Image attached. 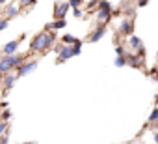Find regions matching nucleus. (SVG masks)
Listing matches in <instances>:
<instances>
[{"mask_svg":"<svg viewBox=\"0 0 158 144\" xmlns=\"http://www.w3.org/2000/svg\"><path fill=\"white\" fill-rule=\"evenodd\" d=\"M69 8H71L69 2H56V6H54V19H65Z\"/></svg>","mask_w":158,"mask_h":144,"instance_id":"39448f33","label":"nucleus"},{"mask_svg":"<svg viewBox=\"0 0 158 144\" xmlns=\"http://www.w3.org/2000/svg\"><path fill=\"white\" fill-rule=\"evenodd\" d=\"M127 64L132 65V67H141V60H139L138 54H128L127 56Z\"/></svg>","mask_w":158,"mask_h":144,"instance_id":"9b49d317","label":"nucleus"},{"mask_svg":"<svg viewBox=\"0 0 158 144\" xmlns=\"http://www.w3.org/2000/svg\"><path fill=\"white\" fill-rule=\"evenodd\" d=\"M0 118H2V112H0Z\"/></svg>","mask_w":158,"mask_h":144,"instance_id":"c756f323","label":"nucleus"},{"mask_svg":"<svg viewBox=\"0 0 158 144\" xmlns=\"http://www.w3.org/2000/svg\"><path fill=\"white\" fill-rule=\"evenodd\" d=\"M128 45H130L134 51H138V52H141V54H143V49H141V39H139V38H136V36H130V41H128Z\"/></svg>","mask_w":158,"mask_h":144,"instance_id":"9d476101","label":"nucleus"},{"mask_svg":"<svg viewBox=\"0 0 158 144\" xmlns=\"http://www.w3.org/2000/svg\"><path fill=\"white\" fill-rule=\"evenodd\" d=\"M17 49H19V41H10L2 47V52L4 54H13V52H17Z\"/></svg>","mask_w":158,"mask_h":144,"instance_id":"6e6552de","label":"nucleus"},{"mask_svg":"<svg viewBox=\"0 0 158 144\" xmlns=\"http://www.w3.org/2000/svg\"><path fill=\"white\" fill-rule=\"evenodd\" d=\"M10 118H11V112H10V110H4V112H2V118H0V120H6V122H8Z\"/></svg>","mask_w":158,"mask_h":144,"instance_id":"5701e85b","label":"nucleus"},{"mask_svg":"<svg viewBox=\"0 0 158 144\" xmlns=\"http://www.w3.org/2000/svg\"><path fill=\"white\" fill-rule=\"evenodd\" d=\"M125 15H128L130 19H134L136 17V10L134 8H128V10H125Z\"/></svg>","mask_w":158,"mask_h":144,"instance_id":"6ab92c4d","label":"nucleus"},{"mask_svg":"<svg viewBox=\"0 0 158 144\" xmlns=\"http://www.w3.org/2000/svg\"><path fill=\"white\" fill-rule=\"evenodd\" d=\"M37 67V60H32V62H23L19 67H17V75L19 77H26L28 73H32V71Z\"/></svg>","mask_w":158,"mask_h":144,"instance_id":"20e7f679","label":"nucleus"},{"mask_svg":"<svg viewBox=\"0 0 158 144\" xmlns=\"http://www.w3.org/2000/svg\"><path fill=\"white\" fill-rule=\"evenodd\" d=\"M71 8H80V4H84V0H69Z\"/></svg>","mask_w":158,"mask_h":144,"instance_id":"a211bd4d","label":"nucleus"},{"mask_svg":"<svg viewBox=\"0 0 158 144\" xmlns=\"http://www.w3.org/2000/svg\"><path fill=\"white\" fill-rule=\"evenodd\" d=\"M6 2H8V0H0V6H4Z\"/></svg>","mask_w":158,"mask_h":144,"instance_id":"cd10ccee","label":"nucleus"},{"mask_svg":"<svg viewBox=\"0 0 158 144\" xmlns=\"http://www.w3.org/2000/svg\"><path fill=\"white\" fill-rule=\"evenodd\" d=\"M119 32H121L123 36H132V32H134V23H132V19H123L121 25H119Z\"/></svg>","mask_w":158,"mask_h":144,"instance_id":"0eeeda50","label":"nucleus"},{"mask_svg":"<svg viewBox=\"0 0 158 144\" xmlns=\"http://www.w3.org/2000/svg\"><path fill=\"white\" fill-rule=\"evenodd\" d=\"M61 41H63L65 45H74V43H78L80 39H78V38H74V36H69V34H65V36L61 38Z\"/></svg>","mask_w":158,"mask_h":144,"instance_id":"4468645a","label":"nucleus"},{"mask_svg":"<svg viewBox=\"0 0 158 144\" xmlns=\"http://www.w3.org/2000/svg\"><path fill=\"white\" fill-rule=\"evenodd\" d=\"M17 77H19V75H8V73H6V77H4V88H6V90L13 88V84H15Z\"/></svg>","mask_w":158,"mask_h":144,"instance_id":"f8f14e48","label":"nucleus"},{"mask_svg":"<svg viewBox=\"0 0 158 144\" xmlns=\"http://www.w3.org/2000/svg\"><path fill=\"white\" fill-rule=\"evenodd\" d=\"M61 47H63V45H56V47H54V52H60V51H61Z\"/></svg>","mask_w":158,"mask_h":144,"instance_id":"bb28decb","label":"nucleus"},{"mask_svg":"<svg viewBox=\"0 0 158 144\" xmlns=\"http://www.w3.org/2000/svg\"><path fill=\"white\" fill-rule=\"evenodd\" d=\"M8 23H10V17H8V19H2V21H0V32H2L4 28H8Z\"/></svg>","mask_w":158,"mask_h":144,"instance_id":"aec40b11","label":"nucleus"},{"mask_svg":"<svg viewBox=\"0 0 158 144\" xmlns=\"http://www.w3.org/2000/svg\"><path fill=\"white\" fill-rule=\"evenodd\" d=\"M15 15H19V6H17V4H10V6H8V17L11 19V17H15Z\"/></svg>","mask_w":158,"mask_h":144,"instance_id":"2eb2a0df","label":"nucleus"},{"mask_svg":"<svg viewBox=\"0 0 158 144\" xmlns=\"http://www.w3.org/2000/svg\"><path fill=\"white\" fill-rule=\"evenodd\" d=\"M23 62H26V58L24 56H21V54H17V52H13V54H4L2 58H0V73H10L11 69H15V67H19Z\"/></svg>","mask_w":158,"mask_h":144,"instance_id":"f03ea898","label":"nucleus"},{"mask_svg":"<svg viewBox=\"0 0 158 144\" xmlns=\"http://www.w3.org/2000/svg\"><path fill=\"white\" fill-rule=\"evenodd\" d=\"M104 34H106V28H104V26H99V28H97V30L89 36V41H91V43H97V41H99Z\"/></svg>","mask_w":158,"mask_h":144,"instance_id":"1a4fd4ad","label":"nucleus"},{"mask_svg":"<svg viewBox=\"0 0 158 144\" xmlns=\"http://www.w3.org/2000/svg\"><path fill=\"white\" fill-rule=\"evenodd\" d=\"M19 2H23V4H30V6H34L37 0H19Z\"/></svg>","mask_w":158,"mask_h":144,"instance_id":"393cba45","label":"nucleus"},{"mask_svg":"<svg viewBox=\"0 0 158 144\" xmlns=\"http://www.w3.org/2000/svg\"><path fill=\"white\" fill-rule=\"evenodd\" d=\"M115 54H125V47L123 45H115Z\"/></svg>","mask_w":158,"mask_h":144,"instance_id":"b1692460","label":"nucleus"},{"mask_svg":"<svg viewBox=\"0 0 158 144\" xmlns=\"http://www.w3.org/2000/svg\"><path fill=\"white\" fill-rule=\"evenodd\" d=\"M97 19L102 23H108L112 19V4L108 0H99L97 4Z\"/></svg>","mask_w":158,"mask_h":144,"instance_id":"7ed1b4c3","label":"nucleus"},{"mask_svg":"<svg viewBox=\"0 0 158 144\" xmlns=\"http://www.w3.org/2000/svg\"><path fill=\"white\" fill-rule=\"evenodd\" d=\"M154 142H158V133H154Z\"/></svg>","mask_w":158,"mask_h":144,"instance_id":"c85d7f7f","label":"nucleus"},{"mask_svg":"<svg viewBox=\"0 0 158 144\" xmlns=\"http://www.w3.org/2000/svg\"><path fill=\"white\" fill-rule=\"evenodd\" d=\"M54 32H41V34H37L34 39H32V43H30V51L32 52H43V51H48L50 47H52V43H54Z\"/></svg>","mask_w":158,"mask_h":144,"instance_id":"f257e3e1","label":"nucleus"},{"mask_svg":"<svg viewBox=\"0 0 158 144\" xmlns=\"http://www.w3.org/2000/svg\"><path fill=\"white\" fill-rule=\"evenodd\" d=\"M73 15H74V17H82L84 13H82V10H80V8H73Z\"/></svg>","mask_w":158,"mask_h":144,"instance_id":"4be33fe9","label":"nucleus"},{"mask_svg":"<svg viewBox=\"0 0 158 144\" xmlns=\"http://www.w3.org/2000/svg\"><path fill=\"white\" fill-rule=\"evenodd\" d=\"M147 4H149V0H138V6H141V8L147 6Z\"/></svg>","mask_w":158,"mask_h":144,"instance_id":"a878e982","label":"nucleus"},{"mask_svg":"<svg viewBox=\"0 0 158 144\" xmlns=\"http://www.w3.org/2000/svg\"><path fill=\"white\" fill-rule=\"evenodd\" d=\"M149 122H151V124H156V127H158V109H154V110L151 112V116H149Z\"/></svg>","mask_w":158,"mask_h":144,"instance_id":"f3484780","label":"nucleus"},{"mask_svg":"<svg viewBox=\"0 0 158 144\" xmlns=\"http://www.w3.org/2000/svg\"><path fill=\"white\" fill-rule=\"evenodd\" d=\"M4 131H8V124H6V120H2V122H0V135H2Z\"/></svg>","mask_w":158,"mask_h":144,"instance_id":"412c9836","label":"nucleus"},{"mask_svg":"<svg viewBox=\"0 0 158 144\" xmlns=\"http://www.w3.org/2000/svg\"><path fill=\"white\" fill-rule=\"evenodd\" d=\"M115 67H123V65H127V56L125 54H117V58H115Z\"/></svg>","mask_w":158,"mask_h":144,"instance_id":"dca6fc26","label":"nucleus"},{"mask_svg":"<svg viewBox=\"0 0 158 144\" xmlns=\"http://www.w3.org/2000/svg\"><path fill=\"white\" fill-rule=\"evenodd\" d=\"M65 25H67L65 19H56V21H52V23L48 25V28H52V30H60V28H65Z\"/></svg>","mask_w":158,"mask_h":144,"instance_id":"ddd939ff","label":"nucleus"},{"mask_svg":"<svg viewBox=\"0 0 158 144\" xmlns=\"http://www.w3.org/2000/svg\"><path fill=\"white\" fill-rule=\"evenodd\" d=\"M73 56H76V54H74V47L63 43L61 51L58 52V62H65V60H69V58H73Z\"/></svg>","mask_w":158,"mask_h":144,"instance_id":"423d86ee","label":"nucleus"}]
</instances>
